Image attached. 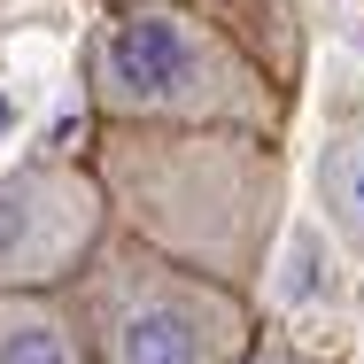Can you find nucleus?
<instances>
[{
	"label": "nucleus",
	"instance_id": "obj_3",
	"mask_svg": "<svg viewBox=\"0 0 364 364\" xmlns=\"http://www.w3.org/2000/svg\"><path fill=\"white\" fill-rule=\"evenodd\" d=\"M85 364H240L264 333L256 294L171 264L132 232H109L101 256L70 279Z\"/></svg>",
	"mask_w": 364,
	"mask_h": 364
},
{
	"label": "nucleus",
	"instance_id": "obj_1",
	"mask_svg": "<svg viewBox=\"0 0 364 364\" xmlns=\"http://www.w3.org/2000/svg\"><path fill=\"white\" fill-rule=\"evenodd\" d=\"M101 171L109 218L140 248L194 264L210 279L256 287L287 218V155L272 132L218 124H101L85 155Z\"/></svg>",
	"mask_w": 364,
	"mask_h": 364
},
{
	"label": "nucleus",
	"instance_id": "obj_7",
	"mask_svg": "<svg viewBox=\"0 0 364 364\" xmlns=\"http://www.w3.org/2000/svg\"><path fill=\"white\" fill-rule=\"evenodd\" d=\"M240 364H326V357H318V349H302V341H287V333H256Z\"/></svg>",
	"mask_w": 364,
	"mask_h": 364
},
{
	"label": "nucleus",
	"instance_id": "obj_2",
	"mask_svg": "<svg viewBox=\"0 0 364 364\" xmlns=\"http://www.w3.org/2000/svg\"><path fill=\"white\" fill-rule=\"evenodd\" d=\"M77 77L93 124H218L272 140L287 124V85L202 0H109Z\"/></svg>",
	"mask_w": 364,
	"mask_h": 364
},
{
	"label": "nucleus",
	"instance_id": "obj_4",
	"mask_svg": "<svg viewBox=\"0 0 364 364\" xmlns=\"http://www.w3.org/2000/svg\"><path fill=\"white\" fill-rule=\"evenodd\" d=\"M117 232L85 155H31L0 178V287H70Z\"/></svg>",
	"mask_w": 364,
	"mask_h": 364
},
{
	"label": "nucleus",
	"instance_id": "obj_5",
	"mask_svg": "<svg viewBox=\"0 0 364 364\" xmlns=\"http://www.w3.org/2000/svg\"><path fill=\"white\" fill-rule=\"evenodd\" d=\"M0 364H85L70 287H0Z\"/></svg>",
	"mask_w": 364,
	"mask_h": 364
},
{
	"label": "nucleus",
	"instance_id": "obj_6",
	"mask_svg": "<svg viewBox=\"0 0 364 364\" xmlns=\"http://www.w3.org/2000/svg\"><path fill=\"white\" fill-rule=\"evenodd\" d=\"M333 147L357 163V194H349V186H333V218L349 225V240H364V132H341Z\"/></svg>",
	"mask_w": 364,
	"mask_h": 364
}]
</instances>
